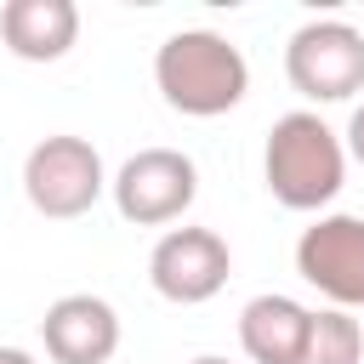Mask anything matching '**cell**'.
<instances>
[{"instance_id":"6da1fadb","label":"cell","mask_w":364,"mask_h":364,"mask_svg":"<svg viewBox=\"0 0 364 364\" xmlns=\"http://www.w3.org/2000/svg\"><path fill=\"white\" fill-rule=\"evenodd\" d=\"M154 85L159 97L188 114V119H216L228 108L245 102L250 91V63L245 51L216 34V28H176L159 51H154Z\"/></svg>"},{"instance_id":"7a4b0ae2","label":"cell","mask_w":364,"mask_h":364,"mask_svg":"<svg viewBox=\"0 0 364 364\" xmlns=\"http://www.w3.org/2000/svg\"><path fill=\"white\" fill-rule=\"evenodd\" d=\"M262 176L284 210H324L347 182V142L313 108L279 114L262 148Z\"/></svg>"},{"instance_id":"3957f363","label":"cell","mask_w":364,"mask_h":364,"mask_svg":"<svg viewBox=\"0 0 364 364\" xmlns=\"http://www.w3.org/2000/svg\"><path fill=\"white\" fill-rule=\"evenodd\" d=\"M108 176H102V154L85 136H40L23 159V193L40 216L51 222H74L102 199Z\"/></svg>"},{"instance_id":"277c9868","label":"cell","mask_w":364,"mask_h":364,"mask_svg":"<svg viewBox=\"0 0 364 364\" xmlns=\"http://www.w3.org/2000/svg\"><path fill=\"white\" fill-rule=\"evenodd\" d=\"M284 74L307 102H347L364 91V28L341 17H313L284 46Z\"/></svg>"},{"instance_id":"5b68a950","label":"cell","mask_w":364,"mask_h":364,"mask_svg":"<svg viewBox=\"0 0 364 364\" xmlns=\"http://www.w3.org/2000/svg\"><path fill=\"white\" fill-rule=\"evenodd\" d=\"M114 188V210L136 228H165V222H182L193 193H199V171L182 148H142L119 165V176L108 182Z\"/></svg>"},{"instance_id":"8992f818","label":"cell","mask_w":364,"mask_h":364,"mask_svg":"<svg viewBox=\"0 0 364 364\" xmlns=\"http://www.w3.org/2000/svg\"><path fill=\"white\" fill-rule=\"evenodd\" d=\"M233 273V250L222 233L210 228H171L159 233V245L148 250V284L176 301V307H199L210 301Z\"/></svg>"},{"instance_id":"52a82bcc","label":"cell","mask_w":364,"mask_h":364,"mask_svg":"<svg viewBox=\"0 0 364 364\" xmlns=\"http://www.w3.org/2000/svg\"><path fill=\"white\" fill-rule=\"evenodd\" d=\"M296 273L330 307H364V216H318L296 239Z\"/></svg>"},{"instance_id":"ba28073f","label":"cell","mask_w":364,"mask_h":364,"mask_svg":"<svg viewBox=\"0 0 364 364\" xmlns=\"http://www.w3.org/2000/svg\"><path fill=\"white\" fill-rule=\"evenodd\" d=\"M40 341L51 364H108L119 353V313L91 290L57 296L40 318Z\"/></svg>"},{"instance_id":"9c48e42d","label":"cell","mask_w":364,"mask_h":364,"mask_svg":"<svg viewBox=\"0 0 364 364\" xmlns=\"http://www.w3.org/2000/svg\"><path fill=\"white\" fill-rule=\"evenodd\" d=\"M0 40L23 63H57L80 40V6L74 0H6L0 6Z\"/></svg>"},{"instance_id":"30bf717a","label":"cell","mask_w":364,"mask_h":364,"mask_svg":"<svg viewBox=\"0 0 364 364\" xmlns=\"http://www.w3.org/2000/svg\"><path fill=\"white\" fill-rule=\"evenodd\" d=\"M307 330H313V313L296 301V296H250L245 313H239V347L250 364H301L307 353Z\"/></svg>"},{"instance_id":"8fae6325","label":"cell","mask_w":364,"mask_h":364,"mask_svg":"<svg viewBox=\"0 0 364 364\" xmlns=\"http://www.w3.org/2000/svg\"><path fill=\"white\" fill-rule=\"evenodd\" d=\"M358 358H364V324H358L347 307H324V313H313L301 364H358Z\"/></svg>"},{"instance_id":"7c38bea8","label":"cell","mask_w":364,"mask_h":364,"mask_svg":"<svg viewBox=\"0 0 364 364\" xmlns=\"http://www.w3.org/2000/svg\"><path fill=\"white\" fill-rule=\"evenodd\" d=\"M347 159H358L364 165V102L353 108V119H347Z\"/></svg>"},{"instance_id":"4fadbf2b","label":"cell","mask_w":364,"mask_h":364,"mask_svg":"<svg viewBox=\"0 0 364 364\" xmlns=\"http://www.w3.org/2000/svg\"><path fill=\"white\" fill-rule=\"evenodd\" d=\"M0 364H34V353H23V347H0Z\"/></svg>"},{"instance_id":"5bb4252c","label":"cell","mask_w":364,"mask_h":364,"mask_svg":"<svg viewBox=\"0 0 364 364\" xmlns=\"http://www.w3.org/2000/svg\"><path fill=\"white\" fill-rule=\"evenodd\" d=\"M188 364H228V358H216V353H199V358H188Z\"/></svg>"}]
</instances>
